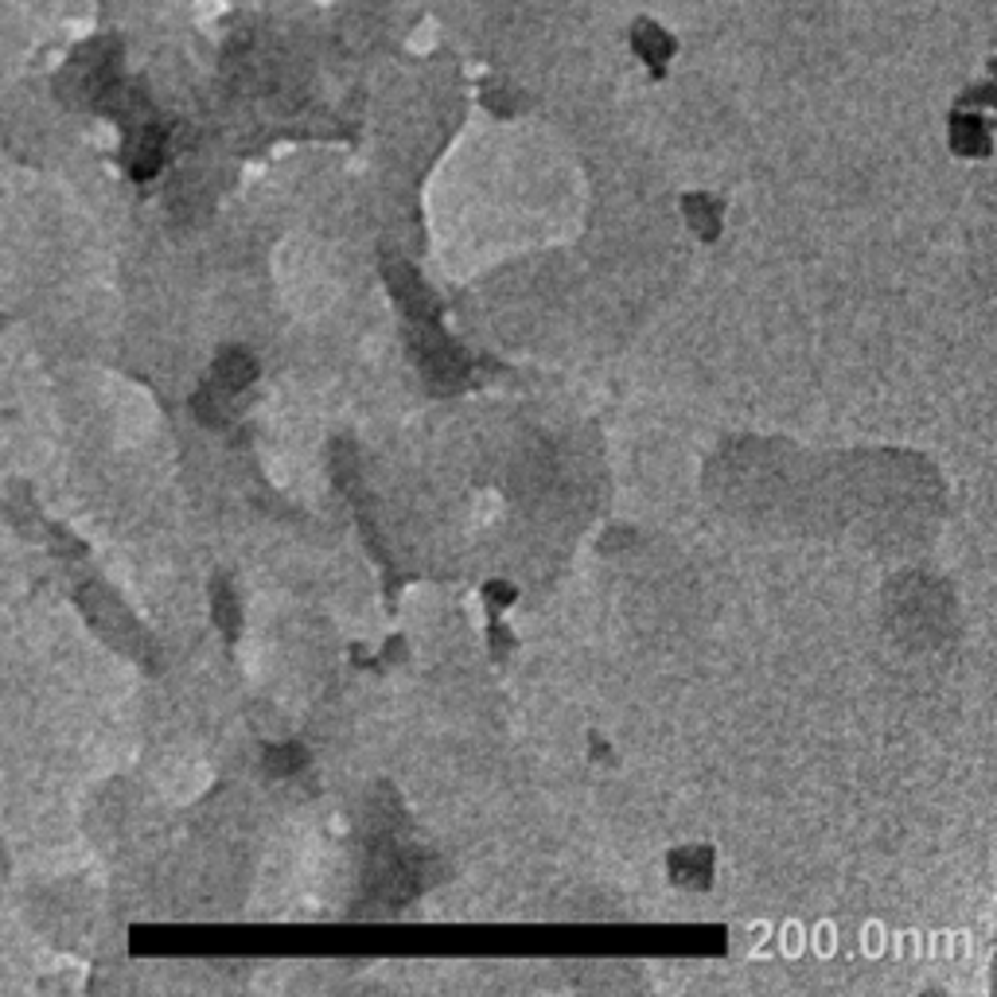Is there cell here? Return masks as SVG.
<instances>
[{"label": "cell", "instance_id": "obj_1", "mask_svg": "<svg viewBox=\"0 0 997 997\" xmlns=\"http://www.w3.org/2000/svg\"><path fill=\"white\" fill-rule=\"evenodd\" d=\"M371 869H366V884H371V892L383 904H406L410 896H418L421 889V877H425V869H421V857L410 854V849H401L394 837H378L371 849Z\"/></svg>", "mask_w": 997, "mask_h": 997}, {"label": "cell", "instance_id": "obj_2", "mask_svg": "<svg viewBox=\"0 0 997 997\" xmlns=\"http://www.w3.org/2000/svg\"><path fill=\"white\" fill-rule=\"evenodd\" d=\"M410 351H413V359H418L421 374H425L429 383H436V386H453V383H460V378L472 374V359L464 355L453 339L436 328V320L433 324H413Z\"/></svg>", "mask_w": 997, "mask_h": 997}, {"label": "cell", "instance_id": "obj_3", "mask_svg": "<svg viewBox=\"0 0 997 997\" xmlns=\"http://www.w3.org/2000/svg\"><path fill=\"white\" fill-rule=\"evenodd\" d=\"M386 281H390L394 301L401 304V312L410 316L413 324H433L441 316V304L429 293V285H421V277L410 266H390L386 269Z\"/></svg>", "mask_w": 997, "mask_h": 997}, {"label": "cell", "instance_id": "obj_4", "mask_svg": "<svg viewBox=\"0 0 997 997\" xmlns=\"http://www.w3.org/2000/svg\"><path fill=\"white\" fill-rule=\"evenodd\" d=\"M667 865H670V877H675L678 884H697V889H705L713 877V849L709 846L675 849V854L667 857Z\"/></svg>", "mask_w": 997, "mask_h": 997}, {"label": "cell", "instance_id": "obj_5", "mask_svg": "<svg viewBox=\"0 0 997 997\" xmlns=\"http://www.w3.org/2000/svg\"><path fill=\"white\" fill-rule=\"evenodd\" d=\"M258 378V363L246 355V351H226L219 363H214V378H211V390H223V394H238L246 390L249 383Z\"/></svg>", "mask_w": 997, "mask_h": 997}, {"label": "cell", "instance_id": "obj_6", "mask_svg": "<svg viewBox=\"0 0 997 997\" xmlns=\"http://www.w3.org/2000/svg\"><path fill=\"white\" fill-rule=\"evenodd\" d=\"M951 144H954V152H962V156H989V129L978 121V117L954 114Z\"/></svg>", "mask_w": 997, "mask_h": 997}, {"label": "cell", "instance_id": "obj_7", "mask_svg": "<svg viewBox=\"0 0 997 997\" xmlns=\"http://www.w3.org/2000/svg\"><path fill=\"white\" fill-rule=\"evenodd\" d=\"M635 51L643 55V59L655 67V71H662V62L670 59V51H675V44H670V36H662L659 27L650 24H640V36H635Z\"/></svg>", "mask_w": 997, "mask_h": 997}, {"label": "cell", "instance_id": "obj_8", "mask_svg": "<svg viewBox=\"0 0 997 997\" xmlns=\"http://www.w3.org/2000/svg\"><path fill=\"white\" fill-rule=\"evenodd\" d=\"M685 214H690V223L702 231V238H717V231H722V207L713 203V199L690 196L685 199Z\"/></svg>", "mask_w": 997, "mask_h": 997}, {"label": "cell", "instance_id": "obj_9", "mask_svg": "<svg viewBox=\"0 0 997 997\" xmlns=\"http://www.w3.org/2000/svg\"><path fill=\"white\" fill-rule=\"evenodd\" d=\"M304 764H308V752H304L301 744H277V748H269V756H266L269 775H293V772H301Z\"/></svg>", "mask_w": 997, "mask_h": 997}, {"label": "cell", "instance_id": "obj_10", "mask_svg": "<svg viewBox=\"0 0 997 997\" xmlns=\"http://www.w3.org/2000/svg\"><path fill=\"white\" fill-rule=\"evenodd\" d=\"M214 615H219V623L226 627V635L238 632V605H234V593L226 585L214 593Z\"/></svg>", "mask_w": 997, "mask_h": 997}, {"label": "cell", "instance_id": "obj_11", "mask_svg": "<svg viewBox=\"0 0 997 997\" xmlns=\"http://www.w3.org/2000/svg\"><path fill=\"white\" fill-rule=\"evenodd\" d=\"M488 593L495 605H511V600H515V588L511 585H488Z\"/></svg>", "mask_w": 997, "mask_h": 997}]
</instances>
